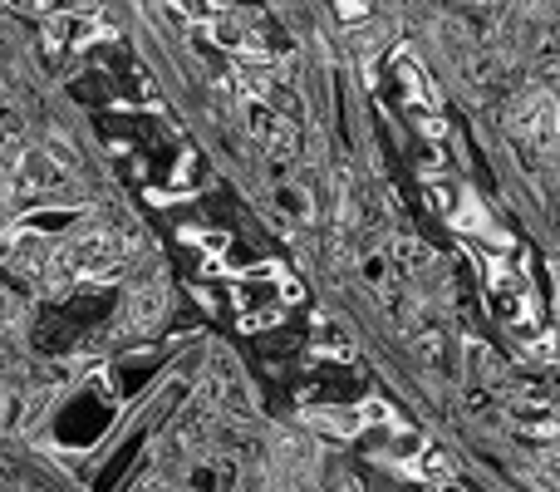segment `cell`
<instances>
[{"label": "cell", "instance_id": "cell-1", "mask_svg": "<svg viewBox=\"0 0 560 492\" xmlns=\"http://www.w3.org/2000/svg\"><path fill=\"white\" fill-rule=\"evenodd\" d=\"M123 251L128 246L118 242L113 232H84V237H69L45 261V276H55V281H64V276H109L113 266L123 261Z\"/></svg>", "mask_w": 560, "mask_h": 492}, {"label": "cell", "instance_id": "cell-2", "mask_svg": "<svg viewBox=\"0 0 560 492\" xmlns=\"http://www.w3.org/2000/svg\"><path fill=\"white\" fill-rule=\"evenodd\" d=\"M246 128H251V138H256L261 148H271L276 158H290V153H295V133H290V123L280 119V114H271L261 99L246 104Z\"/></svg>", "mask_w": 560, "mask_h": 492}, {"label": "cell", "instance_id": "cell-3", "mask_svg": "<svg viewBox=\"0 0 560 492\" xmlns=\"http://www.w3.org/2000/svg\"><path fill=\"white\" fill-rule=\"evenodd\" d=\"M516 133L531 138L541 153H551V143H556V99L551 94H531L521 104V114H516Z\"/></svg>", "mask_w": 560, "mask_h": 492}, {"label": "cell", "instance_id": "cell-4", "mask_svg": "<svg viewBox=\"0 0 560 492\" xmlns=\"http://www.w3.org/2000/svg\"><path fill=\"white\" fill-rule=\"evenodd\" d=\"M59 183H64V168L50 153H20L15 158V173H10L15 192H55Z\"/></svg>", "mask_w": 560, "mask_h": 492}, {"label": "cell", "instance_id": "cell-5", "mask_svg": "<svg viewBox=\"0 0 560 492\" xmlns=\"http://www.w3.org/2000/svg\"><path fill=\"white\" fill-rule=\"evenodd\" d=\"M393 74H398V84H403V94L408 99H418V104H438V94H433V84H428V74L418 69V60L413 55H393Z\"/></svg>", "mask_w": 560, "mask_h": 492}, {"label": "cell", "instance_id": "cell-6", "mask_svg": "<svg viewBox=\"0 0 560 492\" xmlns=\"http://www.w3.org/2000/svg\"><path fill=\"white\" fill-rule=\"evenodd\" d=\"M315 335H320V350H325V345L335 350V360H349V355H354V340H349V330H339L335 320H320V330H315Z\"/></svg>", "mask_w": 560, "mask_h": 492}, {"label": "cell", "instance_id": "cell-7", "mask_svg": "<svg viewBox=\"0 0 560 492\" xmlns=\"http://www.w3.org/2000/svg\"><path fill=\"white\" fill-rule=\"evenodd\" d=\"M35 232H25V227H15V232H0V261H15L25 246H30Z\"/></svg>", "mask_w": 560, "mask_h": 492}, {"label": "cell", "instance_id": "cell-8", "mask_svg": "<svg viewBox=\"0 0 560 492\" xmlns=\"http://www.w3.org/2000/svg\"><path fill=\"white\" fill-rule=\"evenodd\" d=\"M339 15H344V20H359L364 5H359V0H339Z\"/></svg>", "mask_w": 560, "mask_h": 492}]
</instances>
